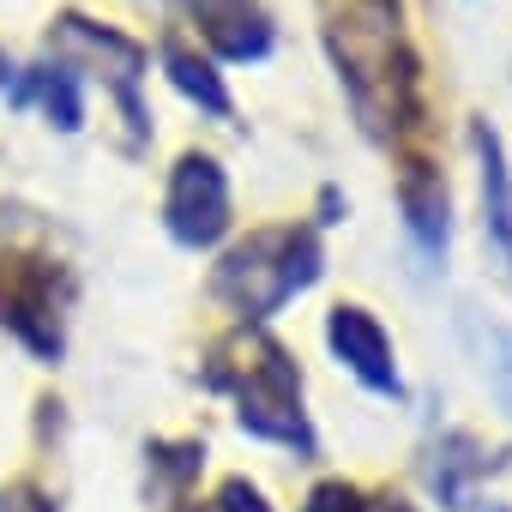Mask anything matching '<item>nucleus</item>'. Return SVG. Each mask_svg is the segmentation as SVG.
I'll use <instances>...</instances> for the list:
<instances>
[{"label":"nucleus","mask_w":512,"mask_h":512,"mask_svg":"<svg viewBox=\"0 0 512 512\" xmlns=\"http://www.w3.org/2000/svg\"><path fill=\"white\" fill-rule=\"evenodd\" d=\"M0 512H55V500L37 482H7L0 488Z\"/></svg>","instance_id":"f8f14e48"},{"label":"nucleus","mask_w":512,"mask_h":512,"mask_svg":"<svg viewBox=\"0 0 512 512\" xmlns=\"http://www.w3.org/2000/svg\"><path fill=\"white\" fill-rule=\"evenodd\" d=\"M181 7L199 19L217 61H266L272 55V13L260 0H181Z\"/></svg>","instance_id":"39448f33"},{"label":"nucleus","mask_w":512,"mask_h":512,"mask_svg":"<svg viewBox=\"0 0 512 512\" xmlns=\"http://www.w3.org/2000/svg\"><path fill=\"white\" fill-rule=\"evenodd\" d=\"M326 266V247L308 223H278V229H253L235 241L217 266V296L241 320H272L284 302H296Z\"/></svg>","instance_id":"f257e3e1"},{"label":"nucleus","mask_w":512,"mask_h":512,"mask_svg":"<svg viewBox=\"0 0 512 512\" xmlns=\"http://www.w3.org/2000/svg\"><path fill=\"white\" fill-rule=\"evenodd\" d=\"M31 97H43V109H49V121L61 127V133H73L79 121H85V103H79V79L73 73H61V67H37L19 91H13V103H31Z\"/></svg>","instance_id":"1a4fd4ad"},{"label":"nucleus","mask_w":512,"mask_h":512,"mask_svg":"<svg viewBox=\"0 0 512 512\" xmlns=\"http://www.w3.org/2000/svg\"><path fill=\"white\" fill-rule=\"evenodd\" d=\"M7 79H13V61H7V55H0V85H7Z\"/></svg>","instance_id":"4468645a"},{"label":"nucleus","mask_w":512,"mask_h":512,"mask_svg":"<svg viewBox=\"0 0 512 512\" xmlns=\"http://www.w3.org/2000/svg\"><path fill=\"white\" fill-rule=\"evenodd\" d=\"M163 223L181 247L205 253L229 235L235 211H229V175L211 151H181V163L169 169V193H163Z\"/></svg>","instance_id":"7ed1b4c3"},{"label":"nucleus","mask_w":512,"mask_h":512,"mask_svg":"<svg viewBox=\"0 0 512 512\" xmlns=\"http://www.w3.org/2000/svg\"><path fill=\"white\" fill-rule=\"evenodd\" d=\"M163 73H169V85H175L187 103H199L205 115H229V91H223L217 67H211V61H199L193 49H181V43H163Z\"/></svg>","instance_id":"6e6552de"},{"label":"nucleus","mask_w":512,"mask_h":512,"mask_svg":"<svg viewBox=\"0 0 512 512\" xmlns=\"http://www.w3.org/2000/svg\"><path fill=\"white\" fill-rule=\"evenodd\" d=\"M470 145H476V163H482V235H488V247L500 253V266L512 278V169H506V145L488 121L470 127Z\"/></svg>","instance_id":"423d86ee"},{"label":"nucleus","mask_w":512,"mask_h":512,"mask_svg":"<svg viewBox=\"0 0 512 512\" xmlns=\"http://www.w3.org/2000/svg\"><path fill=\"white\" fill-rule=\"evenodd\" d=\"M217 386H235V422L253 440H278L290 452H314V428L302 416V374L272 338H247V362L235 374H217Z\"/></svg>","instance_id":"f03ea898"},{"label":"nucleus","mask_w":512,"mask_h":512,"mask_svg":"<svg viewBox=\"0 0 512 512\" xmlns=\"http://www.w3.org/2000/svg\"><path fill=\"white\" fill-rule=\"evenodd\" d=\"M199 512H272V506H266V494L253 488L247 476H229V482H223V488L199 506Z\"/></svg>","instance_id":"9d476101"},{"label":"nucleus","mask_w":512,"mask_h":512,"mask_svg":"<svg viewBox=\"0 0 512 512\" xmlns=\"http://www.w3.org/2000/svg\"><path fill=\"white\" fill-rule=\"evenodd\" d=\"M488 512H506V506H488Z\"/></svg>","instance_id":"2eb2a0df"},{"label":"nucleus","mask_w":512,"mask_h":512,"mask_svg":"<svg viewBox=\"0 0 512 512\" xmlns=\"http://www.w3.org/2000/svg\"><path fill=\"white\" fill-rule=\"evenodd\" d=\"M326 344H332V356H338L368 392H380V398H398V392H404L392 338H386V326H380L368 308H356V302L332 308V314H326Z\"/></svg>","instance_id":"20e7f679"},{"label":"nucleus","mask_w":512,"mask_h":512,"mask_svg":"<svg viewBox=\"0 0 512 512\" xmlns=\"http://www.w3.org/2000/svg\"><path fill=\"white\" fill-rule=\"evenodd\" d=\"M380 512H416V506H410V500H386Z\"/></svg>","instance_id":"ddd939ff"},{"label":"nucleus","mask_w":512,"mask_h":512,"mask_svg":"<svg viewBox=\"0 0 512 512\" xmlns=\"http://www.w3.org/2000/svg\"><path fill=\"white\" fill-rule=\"evenodd\" d=\"M302 512H368V494L356 482H320Z\"/></svg>","instance_id":"9b49d317"},{"label":"nucleus","mask_w":512,"mask_h":512,"mask_svg":"<svg viewBox=\"0 0 512 512\" xmlns=\"http://www.w3.org/2000/svg\"><path fill=\"white\" fill-rule=\"evenodd\" d=\"M398 199H404V223H410L416 247L446 253V187H440V175H404Z\"/></svg>","instance_id":"0eeeda50"}]
</instances>
